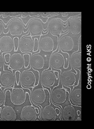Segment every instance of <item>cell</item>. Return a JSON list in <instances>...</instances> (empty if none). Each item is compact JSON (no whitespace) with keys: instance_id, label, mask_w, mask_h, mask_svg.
Here are the masks:
<instances>
[{"instance_id":"obj_6","label":"cell","mask_w":94,"mask_h":129,"mask_svg":"<svg viewBox=\"0 0 94 129\" xmlns=\"http://www.w3.org/2000/svg\"><path fill=\"white\" fill-rule=\"evenodd\" d=\"M8 28L9 32L13 36L17 37L21 36L22 33H26L24 31L25 26L24 22L21 17L13 18L9 20L8 22Z\"/></svg>"},{"instance_id":"obj_22","label":"cell","mask_w":94,"mask_h":129,"mask_svg":"<svg viewBox=\"0 0 94 129\" xmlns=\"http://www.w3.org/2000/svg\"><path fill=\"white\" fill-rule=\"evenodd\" d=\"M0 118L2 121H14L17 118L16 113L11 106H4L2 109Z\"/></svg>"},{"instance_id":"obj_31","label":"cell","mask_w":94,"mask_h":129,"mask_svg":"<svg viewBox=\"0 0 94 129\" xmlns=\"http://www.w3.org/2000/svg\"><path fill=\"white\" fill-rule=\"evenodd\" d=\"M5 62L4 60V57L2 54H0V69L4 67Z\"/></svg>"},{"instance_id":"obj_10","label":"cell","mask_w":94,"mask_h":129,"mask_svg":"<svg viewBox=\"0 0 94 129\" xmlns=\"http://www.w3.org/2000/svg\"><path fill=\"white\" fill-rule=\"evenodd\" d=\"M69 32V30L67 33L59 37L57 42L58 49L60 50L61 52L64 53L72 51L75 46L73 39L68 35Z\"/></svg>"},{"instance_id":"obj_24","label":"cell","mask_w":94,"mask_h":129,"mask_svg":"<svg viewBox=\"0 0 94 129\" xmlns=\"http://www.w3.org/2000/svg\"><path fill=\"white\" fill-rule=\"evenodd\" d=\"M69 61L71 68L74 69L75 71L76 69L79 70L80 73L81 69V51L79 52L78 50L72 53L70 57Z\"/></svg>"},{"instance_id":"obj_38","label":"cell","mask_w":94,"mask_h":129,"mask_svg":"<svg viewBox=\"0 0 94 129\" xmlns=\"http://www.w3.org/2000/svg\"><path fill=\"white\" fill-rule=\"evenodd\" d=\"M55 109V111H56V115L57 116L59 115V114H60V111H61V109L60 108V107H57Z\"/></svg>"},{"instance_id":"obj_17","label":"cell","mask_w":94,"mask_h":129,"mask_svg":"<svg viewBox=\"0 0 94 129\" xmlns=\"http://www.w3.org/2000/svg\"><path fill=\"white\" fill-rule=\"evenodd\" d=\"M8 69L12 70H20L24 67V59L22 54L15 53L11 55Z\"/></svg>"},{"instance_id":"obj_14","label":"cell","mask_w":94,"mask_h":129,"mask_svg":"<svg viewBox=\"0 0 94 129\" xmlns=\"http://www.w3.org/2000/svg\"><path fill=\"white\" fill-rule=\"evenodd\" d=\"M28 33L21 37L19 40V48L22 53H29L34 48V39Z\"/></svg>"},{"instance_id":"obj_13","label":"cell","mask_w":94,"mask_h":129,"mask_svg":"<svg viewBox=\"0 0 94 129\" xmlns=\"http://www.w3.org/2000/svg\"><path fill=\"white\" fill-rule=\"evenodd\" d=\"M71 69L64 71L59 75V82H60L62 86L69 88L76 85L77 74L71 71Z\"/></svg>"},{"instance_id":"obj_40","label":"cell","mask_w":94,"mask_h":129,"mask_svg":"<svg viewBox=\"0 0 94 129\" xmlns=\"http://www.w3.org/2000/svg\"><path fill=\"white\" fill-rule=\"evenodd\" d=\"M76 121H81V119H80V118H79V117H78V119H77V120H76Z\"/></svg>"},{"instance_id":"obj_35","label":"cell","mask_w":94,"mask_h":129,"mask_svg":"<svg viewBox=\"0 0 94 129\" xmlns=\"http://www.w3.org/2000/svg\"><path fill=\"white\" fill-rule=\"evenodd\" d=\"M72 13H77V12H60L62 17H63L69 16L70 14H72Z\"/></svg>"},{"instance_id":"obj_7","label":"cell","mask_w":94,"mask_h":129,"mask_svg":"<svg viewBox=\"0 0 94 129\" xmlns=\"http://www.w3.org/2000/svg\"><path fill=\"white\" fill-rule=\"evenodd\" d=\"M15 84L14 73L12 70H5L3 68V71H0V89L2 87L5 89L12 88Z\"/></svg>"},{"instance_id":"obj_41","label":"cell","mask_w":94,"mask_h":129,"mask_svg":"<svg viewBox=\"0 0 94 129\" xmlns=\"http://www.w3.org/2000/svg\"><path fill=\"white\" fill-rule=\"evenodd\" d=\"M2 108L1 107H0V113H1V111H2Z\"/></svg>"},{"instance_id":"obj_27","label":"cell","mask_w":94,"mask_h":129,"mask_svg":"<svg viewBox=\"0 0 94 129\" xmlns=\"http://www.w3.org/2000/svg\"><path fill=\"white\" fill-rule=\"evenodd\" d=\"M34 48L33 49V53L37 52L40 49L39 39L37 38H34Z\"/></svg>"},{"instance_id":"obj_25","label":"cell","mask_w":94,"mask_h":129,"mask_svg":"<svg viewBox=\"0 0 94 129\" xmlns=\"http://www.w3.org/2000/svg\"><path fill=\"white\" fill-rule=\"evenodd\" d=\"M30 54H32V52L29 53H25L22 55L24 59V69H27L29 66V61H30Z\"/></svg>"},{"instance_id":"obj_3","label":"cell","mask_w":94,"mask_h":129,"mask_svg":"<svg viewBox=\"0 0 94 129\" xmlns=\"http://www.w3.org/2000/svg\"><path fill=\"white\" fill-rule=\"evenodd\" d=\"M59 82H58L57 86L53 87L49 94V101L56 107L64 104L67 99V93L68 91L64 88L63 86L58 87Z\"/></svg>"},{"instance_id":"obj_32","label":"cell","mask_w":94,"mask_h":129,"mask_svg":"<svg viewBox=\"0 0 94 129\" xmlns=\"http://www.w3.org/2000/svg\"><path fill=\"white\" fill-rule=\"evenodd\" d=\"M10 56H11V54L10 53H6L5 54H4V57L5 62L6 63H7V64L9 63Z\"/></svg>"},{"instance_id":"obj_16","label":"cell","mask_w":94,"mask_h":129,"mask_svg":"<svg viewBox=\"0 0 94 129\" xmlns=\"http://www.w3.org/2000/svg\"><path fill=\"white\" fill-rule=\"evenodd\" d=\"M41 51L39 49V52L32 54L30 57L29 66L33 70L37 71L39 69H42L45 67V58L41 54Z\"/></svg>"},{"instance_id":"obj_11","label":"cell","mask_w":94,"mask_h":129,"mask_svg":"<svg viewBox=\"0 0 94 129\" xmlns=\"http://www.w3.org/2000/svg\"><path fill=\"white\" fill-rule=\"evenodd\" d=\"M37 88L33 89L30 94V101L33 105L38 106L40 108V113H41V108L40 105L45 103L46 100V93L45 92V88Z\"/></svg>"},{"instance_id":"obj_23","label":"cell","mask_w":94,"mask_h":129,"mask_svg":"<svg viewBox=\"0 0 94 129\" xmlns=\"http://www.w3.org/2000/svg\"><path fill=\"white\" fill-rule=\"evenodd\" d=\"M77 112L74 106L69 105L65 106L61 110V120L65 121H72L75 120Z\"/></svg>"},{"instance_id":"obj_8","label":"cell","mask_w":94,"mask_h":129,"mask_svg":"<svg viewBox=\"0 0 94 129\" xmlns=\"http://www.w3.org/2000/svg\"><path fill=\"white\" fill-rule=\"evenodd\" d=\"M10 93V100L11 102L15 105H21L26 101L27 94L28 92H25L23 88H12Z\"/></svg>"},{"instance_id":"obj_12","label":"cell","mask_w":94,"mask_h":129,"mask_svg":"<svg viewBox=\"0 0 94 129\" xmlns=\"http://www.w3.org/2000/svg\"><path fill=\"white\" fill-rule=\"evenodd\" d=\"M59 49L57 52H52L51 54L49 64L51 69L61 71V69L65 68L66 60L63 55L59 52Z\"/></svg>"},{"instance_id":"obj_30","label":"cell","mask_w":94,"mask_h":129,"mask_svg":"<svg viewBox=\"0 0 94 129\" xmlns=\"http://www.w3.org/2000/svg\"><path fill=\"white\" fill-rule=\"evenodd\" d=\"M21 73V72L19 70H16L14 73V76L15 78V83L17 85H19L20 84Z\"/></svg>"},{"instance_id":"obj_42","label":"cell","mask_w":94,"mask_h":129,"mask_svg":"<svg viewBox=\"0 0 94 129\" xmlns=\"http://www.w3.org/2000/svg\"><path fill=\"white\" fill-rule=\"evenodd\" d=\"M2 12H0V17L2 15Z\"/></svg>"},{"instance_id":"obj_5","label":"cell","mask_w":94,"mask_h":129,"mask_svg":"<svg viewBox=\"0 0 94 129\" xmlns=\"http://www.w3.org/2000/svg\"><path fill=\"white\" fill-rule=\"evenodd\" d=\"M29 69H26L21 72L20 84L22 88H34L36 86L37 78L34 72Z\"/></svg>"},{"instance_id":"obj_34","label":"cell","mask_w":94,"mask_h":129,"mask_svg":"<svg viewBox=\"0 0 94 129\" xmlns=\"http://www.w3.org/2000/svg\"><path fill=\"white\" fill-rule=\"evenodd\" d=\"M60 12H48V19H49V18L51 17H53V16H57L58 15L60 14Z\"/></svg>"},{"instance_id":"obj_28","label":"cell","mask_w":94,"mask_h":129,"mask_svg":"<svg viewBox=\"0 0 94 129\" xmlns=\"http://www.w3.org/2000/svg\"><path fill=\"white\" fill-rule=\"evenodd\" d=\"M19 40H20V38L18 37H15L13 38L14 46V48L13 50L14 52H17L18 50L19 45Z\"/></svg>"},{"instance_id":"obj_21","label":"cell","mask_w":94,"mask_h":129,"mask_svg":"<svg viewBox=\"0 0 94 129\" xmlns=\"http://www.w3.org/2000/svg\"><path fill=\"white\" fill-rule=\"evenodd\" d=\"M14 46L12 38L4 36L0 39V50L3 53H10L14 50Z\"/></svg>"},{"instance_id":"obj_39","label":"cell","mask_w":94,"mask_h":129,"mask_svg":"<svg viewBox=\"0 0 94 129\" xmlns=\"http://www.w3.org/2000/svg\"><path fill=\"white\" fill-rule=\"evenodd\" d=\"M77 114H78V116H79V115H80V114H81L80 111H79V110H78V111H77Z\"/></svg>"},{"instance_id":"obj_43","label":"cell","mask_w":94,"mask_h":129,"mask_svg":"<svg viewBox=\"0 0 94 129\" xmlns=\"http://www.w3.org/2000/svg\"><path fill=\"white\" fill-rule=\"evenodd\" d=\"M0 121H2V119L0 118Z\"/></svg>"},{"instance_id":"obj_33","label":"cell","mask_w":94,"mask_h":129,"mask_svg":"<svg viewBox=\"0 0 94 129\" xmlns=\"http://www.w3.org/2000/svg\"><path fill=\"white\" fill-rule=\"evenodd\" d=\"M21 12H10V15L9 16L11 18H15V17H18V16L21 15Z\"/></svg>"},{"instance_id":"obj_29","label":"cell","mask_w":94,"mask_h":129,"mask_svg":"<svg viewBox=\"0 0 94 129\" xmlns=\"http://www.w3.org/2000/svg\"><path fill=\"white\" fill-rule=\"evenodd\" d=\"M4 24H5V23H4V20L0 19V35H1L3 33L4 34H7L6 33L4 32V29H7V28H8V27L5 28Z\"/></svg>"},{"instance_id":"obj_9","label":"cell","mask_w":94,"mask_h":129,"mask_svg":"<svg viewBox=\"0 0 94 129\" xmlns=\"http://www.w3.org/2000/svg\"><path fill=\"white\" fill-rule=\"evenodd\" d=\"M39 113H40V109L33 105H26L21 110L20 117L22 121H36Z\"/></svg>"},{"instance_id":"obj_4","label":"cell","mask_w":94,"mask_h":129,"mask_svg":"<svg viewBox=\"0 0 94 129\" xmlns=\"http://www.w3.org/2000/svg\"><path fill=\"white\" fill-rule=\"evenodd\" d=\"M59 77V73L53 71L52 69H44L40 76V80L42 87L50 88L55 85Z\"/></svg>"},{"instance_id":"obj_36","label":"cell","mask_w":94,"mask_h":129,"mask_svg":"<svg viewBox=\"0 0 94 129\" xmlns=\"http://www.w3.org/2000/svg\"><path fill=\"white\" fill-rule=\"evenodd\" d=\"M79 49L80 51H81V35H80L78 40V51Z\"/></svg>"},{"instance_id":"obj_26","label":"cell","mask_w":94,"mask_h":129,"mask_svg":"<svg viewBox=\"0 0 94 129\" xmlns=\"http://www.w3.org/2000/svg\"><path fill=\"white\" fill-rule=\"evenodd\" d=\"M8 90L6 91H3V89H0V106L4 104V106L5 105V103L6 100V93Z\"/></svg>"},{"instance_id":"obj_20","label":"cell","mask_w":94,"mask_h":129,"mask_svg":"<svg viewBox=\"0 0 94 129\" xmlns=\"http://www.w3.org/2000/svg\"><path fill=\"white\" fill-rule=\"evenodd\" d=\"M40 120L44 121H54L56 120V113L54 107L49 105L45 106L42 109L41 113L39 117Z\"/></svg>"},{"instance_id":"obj_44","label":"cell","mask_w":94,"mask_h":129,"mask_svg":"<svg viewBox=\"0 0 94 129\" xmlns=\"http://www.w3.org/2000/svg\"><path fill=\"white\" fill-rule=\"evenodd\" d=\"M1 50H0V52H1Z\"/></svg>"},{"instance_id":"obj_15","label":"cell","mask_w":94,"mask_h":129,"mask_svg":"<svg viewBox=\"0 0 94 129\" xmlns=\"http://www.w3.org/2000/svg\"><path fill=\"white\" fill-rule=\"evenodd\" d=\"M68 28L71 34L78 35L81 32V16H71L68 20Z\"/></svg>"},{"instance_id":"obj_19","label":"cell","mask_w":94,"mask_h":129,"mask_svg":"<svg viewBox=\"0 0 94 129\" xmlns=\"http://www.w3.org/2000/svg\"><path fill=\"white\" fill-rule=\"evenodd\" d=\"M70 89V100L74 105H76L81 107V87L79 86V81L78 85H74L73 88Z\"/></svg>"},{"instance_id":"obj_18","label":"cell","mask_w":94,"mask_h":129,"mask_svg":"<svg viewBox=\"0 0 94 129\" xmlns=\"http://www.w3.org/2000/svg\"><path fill=\"white\" fill-rule=\"evenodd\" d=\"M39 47L41 50L45 52H53L55 47V42L52 38L49 36L40 37Z\"/></svg>"},{"instance_id":"obj_37","label":"cell","mask_w":94,"mask_h":129,"mask_svg":"<svg viewBox=\"0 0 94 129\" xmlns=\"http://www.w3.org/2000/svg\"><path fill=\"white\" fill-rule=\"evenodd\" d=\"M9 15H10V12H2V16L4 18H7L9 16Z\"/></svg>"},{"instance_id":"obj_1","label":"cell","mask_w":94,"mask_h":129,"mask_svg":"<svg viewBox=\"0 0 94 129\" xmlns=\"http://www.w3.org/2000/svg\"><path fill=\"white\" fill-rule=\"evenodd\" d=\"M48 19L44 22L39 17H35L29 19L28 21L27 27L30 35L33 37L47 35L49 33L48 26L46 28H45L44 24L48 22Z\"/></svg>"},{"instance_id":"obj_2","label":"cell","mask_w":94,"mask_h":129,"mask_svg":"<svg viewBox=\"0 0 94 129\" xmlns=\"http://www.w3.org/2000/svg\"><path fill=\"white\" fill-rule=\"evenodd\" d=\"M65 21L62 20L58 18H54L50 19L47 24L48 29L50 34L53 36H60L61 34H64L67 33L69 29L64 30V28L68 27V22L65 24L64 23Z\"/></svg>"}]
</instances>
